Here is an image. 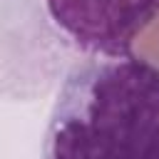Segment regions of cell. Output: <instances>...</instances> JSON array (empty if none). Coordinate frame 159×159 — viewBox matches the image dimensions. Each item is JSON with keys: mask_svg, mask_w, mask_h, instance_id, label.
<instances>
[{"mask_svg": "<svg viewBox=\"0 0 159 159\" xmlns=\"http://www.w3.org/2000/svg\"><path fill=\"white\" fill-rule=\"evenodd\" d=\"M45 159H159V67L129 55L75 70L57 97Z\"/></svg>", "mask_w": 159, "mask_h": 159, "instance_id": "cell-1", "label": "cell"}, {"mask_svg": "<svg viewBox=\"0 0 159 159\" xmlns=\"http://www.w3.org/2000/svg\"><path fill=\"white\" fill-rule=\"evenodd\" d=\"M52 20L87 52L129 57L139 35L159 20V0H47Z\"/></svg>", "mask_w": 159, "mask_h": 159, "instance_id": "cell-2", "label": "cell"}]
</instances>
